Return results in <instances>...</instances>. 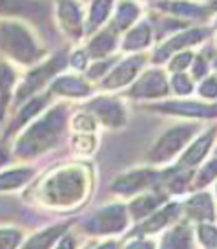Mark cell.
<instances>
[{"instance_id": "obj_33", "label": "cell", "mask_w": 217, "mask_h": 249, "mask_svg": "<svg viewBox=\"0 0 217 249\" xmlns=\"http://www.w3.org/2000/svg\"><path fill=\"white\" fill-rule=\"evenodd\" d=\"M71 145L80 154H92L93 150H95V147H97L95 132H73Z\"/></svg>"}, {"instance_id": "obj_8", "label": "cell", "mask_w": 217, "mask_h": 249, "mask_svg": "<svg viewBox=\"0 0 217 249\" xmlns=\"http://www.w3.org/2000/svg\"><path fill=\"white\" fill-rule=\"evenodd\" d=\"M170 93V83H168V75L163 68H150L139 73V77L133 81L126 95L130 99H137V101H159L168 97Z\"/></svg>"}, {"instance_id": "obj_39", "label": "cell", "mask_w": 217, "mask_h": 249, "mask_svg": "<svg viewBox=\"0 0 217 249\" xmlns=\"http://www.w3.org/2000/svg\"><path fill=\"white\" fill-rule=\"evenodd\" d=\"M123 249H157V244L152 238H130Z\"/></svg>"}, {"instance_id": "obj_4", "label": "cell", "mask_w": 217, "mask_h": 249, "mask_svg": "<svg viewBox=\"0 0 217 249\" xmlns=\"http://www.w3.org/2000/svg\"><path fill=\"white\" fill-rule=\"evenodd\" d=\"M201 132V124L199 123H177L166 128L159 140L155 141L146 152L144 160L150 165H164L170 163L173 158L181 156L194 138H197Z\"/></svg>"}, {"instance_id": "obj_26", "label": "cell", "mask_w": 217, "mask_h": 249, "mask_svg": "<svg viewBox=\"0 0 217 249\" xmlns=\"http://www.w3.org/2000/svg\"><path fill=\"white\" fill-rule=\"evenodd\" d=\"M192 226L188 222H177L175 226L166 229L157 249H194Z\"/></svg>"}, {"instance_id": "obj_38", "label": "cell", "mask_w": 217, "mask_h": 249, "mask_svg": "<svg viewBox=\"0 0 217 249\" xmlns=\"http://www.w3.org/2000/svg\"><path fill=\"white\" fill-rule=\"evenodd\" d=\"M68 66H71L73 70L84 71L90 66V57L86 53V50H75L73 53L68 57Z\"/></svg>"}, {"instance_id": "obj_7", "label": "cell", "mask_w": 217, "mask_h": 249, "mask_svg": "<svg viewBox=\"0 0 217 249\" xmlns=\"http://www.w3.org/2000/svg\"><path fill=\"white\" fill-rule=\"evenodd\" d=\"M161 178H163V171L159 169H152V167L133 169L117 176L115 181L111 183V191L113 195L123 196V198H135L148 191L161 189Z\"/></svg>"}, {"instance_id": "obj_36", "label": "cell", "mask_w": 217, "mask_h": 249, "mask_svg": "<svg viewBox=\"0 0 217 249\" xmlns=\"http://www.w3.org/2000/svg\"><path fill=\"white\" fill-rule=\"evenodd\" d=\"M197 233V240L204 249H216L217 236H216V227L214 224H199L195 227Z\"/></svg>"}, {"instance_id": "obj_30", "label": "cell", "mask_w": 217, "mask_h": 249, "mask_svg": "<svg viewBox=\"0 0 217 249\" xmlns=\"http://www.w3.org/2000/svg\"><path fill=\"white\" fill-rule=\"evenodd\" d=\"M214 61V48H206L202 50L201 53L194 55V61H192V75L190 79L192 81H202L204 77L210 75V64Z\"/></svg>"}, {"instance_id": "obj_18", "label": "cell", "mask_w": 217, "mask_h": 249, "mask_svg": "<svg viewBox=\"0 0 217 249\" xmlns=\"http://www.w3.org/2000/svg\"><path fill=\"white\" fill-rule=\"evenodd\" d=\"M49 93L59 97H70V99H82L92 95V85L86 81L84 75L78 73H66L57 75L49 83Z\"/></svg>"}, {"instance_id": "obj_24", "label": "cell", "mask_w": 217, "mask_h": 249, "mask_svg": "<svg viewBox=\"0 0 217 249\" xmlns=\"http://www.w3.org/2000/svg\"><path fill=\"white\" fill-rule=\"evenodd\" d=\"M70 227L71 222H64V224H55V226H49L42 231H37L26 242H22L18 249H53V246L59 242L62 234L70 231Z\"/></svg>"}, {"instance_id": "obj_17", "label": "cell", "mask_w": 217, "mask_h": 249, "mask_svg": "<svg viewBox=\"0 0 217 249\" xmlns=\"http://www.w3.org/2000/svg\"><path fill=\"white\" fill-rule=\"evenodd\" d=\"M183 213L188 222L194 224H214L216 220V207H214V196L201 191L190 196L185 203H183Z\"/></svg>"}, {"instance_id": "obj_15", "label": "cell", "mask_w": 217, "mask_h": 249, "mask_svg": "<svg viewBox=\"0 0 217 249\" xmlns=\"http://www.w3.org/2000/svg\"><path fill=\"white\" fill-rule=\"evenodd\" d=\"M57 22L64 35L71 40H80L84 37V9L77 2H59L55 6Z\"/></svg>"}, {"instance_id": "obj_35", "label": "cell", "mask_w": 217, "mask_h": 249, "mask_svg": "<svg viewBox=\"0 0 217 249\" xmlns=\"http://www.w3.org/2000/svg\"><path fill=\"white\" fill-rule=\"evenodd\" d=\"M194 61V53L192 50H185V52H179L173 57H170L168 61V70L171 73H186V68L192 64Z\"/></svg>"}, {"instance_id": "obj_9", "label": "cell", "mask_w": 217, "mask_h": 249, "mask_svg": "<svg viewBox=\"0 0 217 249\" xmlns=\"http://www.w3.org/2000/svg\"><path fill=\"white\" fill-rule=\"evenodd\" d=\"M84 112L106 128H123L128 123V110L119 97L99 95L84 105Z\"/></svg>"}, {"instance_id": "obj_16", "label": "cell", "mask_w": 217, "mask_h": 249, "mask_svg": "<svg viewBox=\"0 0 217 249\" xmlns=\"http://www.w3.org/2000/svg\"><path fill=\"white\" fill-rule=\"evenodd\" d=\"M168 200H170V196L166 195L163 189H154V191H148L144 195L135 196L132 200V203L126 205L130 222L139 224L142 220H146V218L150 216V214H154L159 207H163Z\"/></svg>"}, {"instance_id": "obj_12", "label": "cell", "mask_w": 217, "mask_h": 249, "mask_svg": "<svg viewBox=\"0 0 217 249\" xmlns=\"http://www.w3.org/2000/svg\"><path fill=\"white\" fill-rule=\"evenodd\" d=\"M181 214H183V203L175 202V200H168L163 207L155 211L154 214H150L146 220H142L133 227L130 231V236L132 238H146L148 234L163 233V231L177 224Z\"/></svg>"}, {"instance_id": "obj_32", "label": "cell", "mask_w": 217, "mask_h": 249, "mask_svg": "<svg viewBox=\"0 0 217 249\" xmlns=\"http://www.w3.org/2000/svg\"><path fill=\"white\" fill-rule=\"evenodd\" d=\"M117 61H119L117 57H108V59H102V61H93L86 68V81L90 83V81H101V79H104L106 73L113 68V64Z\"/></svg>"}, {"instance_id": "obj_25", "label": "cell", "mask_w": 217, "mask_h": 249, "mask_svg": "<svg viewBox=\"0 0 217 249\" xmlns=\"http://www.w3.org/2000/svg\"><path fill=\"white\" fill-rule=\"evenodd\" d=\"M16 85V71L15 68L0 57V123L6 119L11 101H13V92Z\"/></svg>"}, {"instance_id": "obj_31", "label": "cell", "mask_w": 217, "mask_h": 249, "mask_svg": "<svg viewBox=\"0 0 217 249\" xmlns=\"http://www.w3.org/2000/svg\"><path fill=\"white\" fill-rule=\"evenodd\" d=\"M168 83H170V92L175 93L177 99H186L194 92V81L188 73H173L171 79H168Z\"/></svg>"}, {"instance_id": "obj_28", "label": "cell", "mask_w": 217, "mask_h": 249, "mask_svg": "<svg viewBox=\"0 0 217 249\" xmlns=\"http://www.w3.org/2000/svg\"><path fill=\"white\" fill-rule=\"evenodd\" d=\"M33 176H35L33 167H16V169L0 172V193L20 189L26 183H30Z\"/></svg>"}, {"instance_id": "obj_40", "label": "cell", "mask_w": 217, "mask_h": 249, "mask_svg": "<svg viewBox=\"0 0 217 249\" xmlns=\"http://www.w3.org/2000/svg\"><path fill=\"white\" fill-rule=\"evenodd\" d=\"M53 249H77V236L70 231H66L53 246Z\"/></svg>"}, {"instance_id": "obj_13", "label": "cell", "mask_w": 217, "mask_h": 249, "mask_svg": "<svg viewBox=\"0 0 217 249\" xmlns=\"http://www.w3.org/2000/svg\"><path fill=\"white\" fill-rule=\"evenodd\" d=\"M144 64H146V55H128L126 59H121L119 62L113 64V68L106 73V77L99 81V85H101V88L111 90V92L126 88V86H130L135 79L139 77V73L144 68Z\"/></svg>"}, {"instance_id": "obj_2", "label": "cell", "mask_w": 217, "mask_h": 249, "mask_svg": "<svg viewBox=\"0 0 217 249\" xmlns=\"http://www.w3.org/2000/svg\"><path fill=\"white\" fill-rule=\"evenodd\" d=\"M90 172L82 165H64L47 174L37 187V200L53 209H75L90 191Z\"/></svg>"}, {"instance_id": "obj_41", "label": "cell", "mask_w": 217, "mask_h": 249, "mask_svg": "<svg viewBox=\"0 0 217 249\" xmlns=\"http://www.w3.org/2000/svg\"><path fill=\"white\" fill-rule=\"evenodd\" d=\"M9 161H11V150L4 145V141L0 140V169L6 167Z\"/></svg>"}, {"instance_id": "obj_42", "label": "cell", "mask_w": 217, "mask_h": 249, "mask_svg": "<svg viewBox=\"0 0 217 249\" xmlns=\"http://www.w3.org/2000/svg\"><path fill=\"white\" fill-rule=\"evenodd\" d=\"M90 249H119V242L117 240H104L101 244H97V246H93Z\"/></svg>"}, {"instance_id": "obj_14", "label": "cell", "mask_w": 217, "mask_h": 249, "mask_svg": "<svg viewBox=\"0 0 217 249\" xmlns=\"http://www.w3.org/2000/svg\"><path fill=\"white\" fill-rule=\"evenodd\" d=\"M216 141V126H210L204 134H199L197 138L192 140V143L181 152L175 169L186 172H195L197 167H201L204 163V160L208 158V154L212 152Z\"/></svg>"}, {"instance_id": "obj_29", "label": "cell", "mask_w": 217, "mask_h": 249, "mask_svg": "<svg viewBox=\"0 0 217 249\" xmlns=\"http://www.w3.org/2000/svg\"><path fill=\"white\" fill-rule=\"evenodd\" d=\"M216 169H217V160L216 158H210L208 161H204V163L201 165L199 171L194 172V178H192V185H190V189L201 191V189H206L208 185H212L214 179H216Z\"/></svg>"}, {"instance_id": "obj_37", "label": "cell", "mask_w": 217, "mask_h": 249, "mask_svg": "<svg viewBox=\"0 0 217 249\" xmlns=\"http://www.w3.org/2000/svg\"><path fill=\"white\" fill-rule=\"evenodd\" d=\"M197 93L201 95L202 99H206V103H212L216 99V75H208L202 81H199L197 86Z\"/></svg>"}, {"instance_id": "obj_27", "label": "cell", "mask_w": 217, "mask_h": 249, "mask_svg": "<svg viewBox=\"0 0 217 249\" xmlns=\"http://www.w3.org/2000/svg\"><path fill=\"white\" fill-rule=\"evenodd\" d=\"M113 11V2L101 0V2H92L84 18V35H95L97 31L102 30V26L108 22Z\"/></svg>"}, {"instance_id": "obj_11", "label": "cell", "mask_w": 217, "mask_h": 249, "mask_svg": "<svg viewBox=\"0 0 217 249\" xmlns=\"http://www.w3.org/2000/svg\"><path fill=\"white\" fill-rule=\"evenodd\" d=\"M144 108L159 114L185 117V119H216V105L214 103L190 101V99H171V101H157L144 105Z\"/></svg>"}, {"instance_id": "obj_34", "label": "cell", "mask_w": 217, "mask_h": 249, "mask_svg": "<svg viewBox=\"0 0 217 249\" xmlns=\"http://www.w3.org/2000/svg\"><path fill=\"white\" fill-rule=\"evenodd\" d=\"M24 233L16 227H0V249H18Z\"/></svg>"}, {"instance_id": "obj_20", "label": "cell", "mask_w": 217, "mask_h": 249, "mask_svg": "<svg viewBox=\"0 0 217 249\" xmlns=\"http://www.w3.org/2000/svg\"><path fill=\"white\" fill-rule=\"evenodd\" d=\"M49 97H51V93L49 92L39 93V95L31 97L30 101H26L24 105H20V107H18V112H16V116L11 119L9 126L6 128V136H4V138H9V136L15 134L16 130H20V128H24V126H28L35 117H39L40 112L47 107Z\"/></svg>"}, {"instance_id": "obj_6", "label": "cell", "mask_w": 217, "mask_h": 249, "mask_svg": "<svg viewBox=\"0 0 217 249\" xmlns=\"http://www.w3.org/2000/svg\"><path fill=\"white\" fill-rule=\"evenodd\" d=\"M130 226V216L124 203H106L99 209L92 211L78 224L80 231L90 236H113L126 231Z\"/></svg>"}, {"instance_id": "obj_22", "label": "cell", "mask_w": 217, "mask_h": 249, "mask_svg": "<svg viewBox=\"0 0 217 249\" xmlns=\"http://www.w3.org/2000/svg\"><path fill=\"white\" fill-rule=\"evenodd\" d=\"M139 15H140V6L133 4V2H121L113 6V11H111V17L108 20V30H111L115 35H123L126 31L132 28L135 22H139Z\"/></svg>"}, {"instance_id": "obj_19", "label": "cell", "mask_w": 217, "mask_h": 249, "mask_svg": "<svg viewBox=\"0 0 217 249\" xmlns=\"http://www.w3.org/2000/svg\"><path fill=\"white\" fill-rule=\"evenodd\" d=\"M159 11L171 15L179 22L183 20H202L214 15L212 4H194V2H159L155 4Z\"/></svg>"}, {"instance_id": "obj_21", "label": "cell", "mask_w": 217, "mask_h": 249, "mask_svg": "<svg viewBox=\"0 0 217 249\" xmlns=\"http://www.w3.org/2000/svg\"><path fill=\"white\" fill-rule=\"evenodd\" d=\"M154 40V28L148 20H139L124 33L121 40V50L126 53H139L142 50H146Z\"/></svg>"}, {"instance_id": "obj_10", "label": "cell", "mask_w": 217, "mask_h": 249, "mask_svg": "<svg viewBox=\"0 0 217 249\" xmlns=\"http://www.w3.org/2000/svg\"><path fill=\"white\" fill-rule=\"evenodd\" d=\"M212 35V30L210 28H188V30H181L179 33L171 35L170 39H166L161 44L157 46V50L152 55V62L154 64H163V62H168L170 57H173L179 52H185V50H190L195 44H201Z\"/></svg>"}, {"instance_id": "obj_23", "label": "cell", "mask_w": 217, "mask_h": 249, "mask_svg": "<svg viewBox=\"0 0 217 249\" xmlns=\"http://www.w3.org/2000/svg\"><path fill=\"white\" fill-rule=\"evenodd\" d=\"M117 46H119V35H115L108 28H102L101 31L92 35V39L84 50L90 57V61H102V59L111 57Z\"/></svg>"}, {"instance_id": "obj_5", "label": "cell", "mask_w": 217, "mask_h": 249, "mask_svg": "<svg viewBox=\"0 0 217 249\" xmlns=\"http://www.w3.org/2000/svg\"><path fill=\"white\" fill-rule=\"evenodd\" d=\"M68 57L70 55L66 52H59L57 55H53L51 59H47L44 62H39L37 66H33L26 77L22 79V83L18 86H15V93H13V103L15 107H20L26 101H30L31 97L39 95V92L51 83L59 73H61L66 66H68Z\"/></svg>"}, {"instance_id": "obj_1", "label": "cell", "mask_w": 217, "mask_h": 249, "mask_svg": "<svg viewBox=\"0 0 217 249\" xmlns=\"http://www.w3.org/2000/svg\"><path fill=\"white\" fill-rule=\"evenodd\" d=\"M70 126V112L66 105H55L42 116L35 117L15 140L11 158L35 160L59 145Z\"/></svg>"}, {"instance_id": "obj_3", "label": "cell", "mask_w": 217, "mask_h": 249, "mask_svg": "<svg viewBox=\"0 0 217 249\" xmlns=\"http://www.w3.org/2000/svg\"><path fill=\"white\" fill-rule=\"evenodd\" d=\"M0 53L20 66H37L44 57V48L40 46L33 31L18 20H0Z\"/></svg>"}]
</instances>
